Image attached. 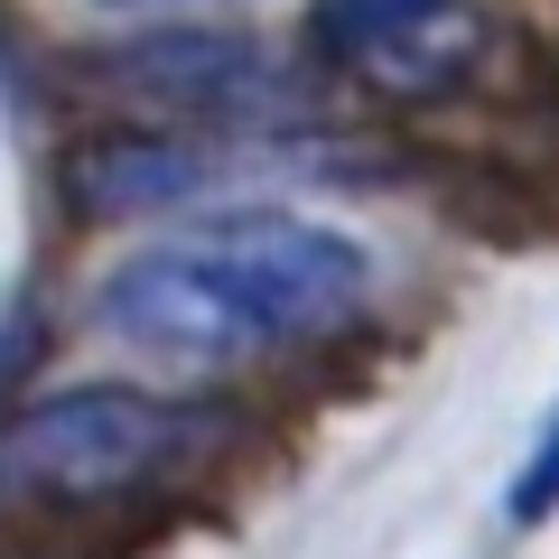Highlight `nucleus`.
Returning a JSON list of instances; mask_svg holds the SVG:
<instances>
[{"instance_id":"f257e3e1","label":"nucleus","mask_w":559,"mask_h":559,"mask_svg":"<svg viewBox=\"0 0 559 559\" xmlns=\"http://www.w3.org/2000/svg\"><path fill=\"white\" fill-rule=\"evenodd\" d=\"M364 299H373V252L345 224L289 215V205H224L159 242H131L94 280L84 318L121 355L215 382L345 336Z\"/></svg>"},{"instance_id":"0eeeda50","label":"nucleus","mask_w":559,"mask_h":559,"mask_svg":"<svg viewBox=\"0 0 559 559\" xmlns=\"http://www.w3.org/2000/svg\"><path fill=\"white\" fill-rule=\"evenodd\" d=\"M94 10H112V20H131V10H234V0H94Z\"/></svg>"},{"instance_id":"7ed1b4c3","label":"nucleus","mask_w":559,"mask_h":559,"mask_svg":"<svg viewBox=\"0 0 559 559\" xmlns=\"http://www.w3.org/2000/svg\"><path fill=\"white\" fill-rule=\"evenodd\" d=\"M84 75L112 103L178 131H215V140H261L308 103V57H280L252 28H215V20H178V28H140L84 57Z\"/></svg>"},{"instance_id":"423d86ee","label":"nucleus","mask_w":559,"mask_h":559,"mask_svg":"<svg viewBox=\"0 0 559 559\" xmlns=\"http://www.w3.org/2000/svg\"><path fill=\"white\" fill-rule=\"evenodd\" d=\"M550 513H559V411H550V429H540L532 466L513 485V522H550Z\"/></svg>"},{"instance_id":"20e7f679","label":"nucleus","mask_w":559,"mask_h":559,"mask_svg":"<svg viewBox=\"0 0 559 559\" xmlns=\"http://www.w3.org/2000/svg\"><path fill=\"white\" fill-rule=\"evenodd\" d=\"M495 47H503V20L485 0H308L299 20L308 75L364 103H401V112L476 94Z\"/></svg>"},{"instance_id":"f03ea898","label":"nucleus","mask_w":559,"mask_h":559,"mask_svg":"<svg viewBox=\"0 0 559 559\" xmlns=\"http://www.w3.org/2000/svg\"><path fill=\"white\" fill-rule=\"evenodd\" d=\"M215 448H224L215 401L150 392V382H66L0 419V495L94 513V503H131L197 476Z\"/></svg>"},{"instance_id":"39448f33","label":"nucleus","mask_w":559,"mask_h":559,"mask_svg":"<svg viewBox=\"0 0 559 559\" xmlns=\"http://www.w3.org/2000/svg\"><path fill=\"white\" fill-rule=\"evenodd\" d=\"M252 140H215V131H178V121H112V131H84L66 150V205L94 224H140L168 215V205L215 197L242 168Z\"/></svg>"}]
</instances>
